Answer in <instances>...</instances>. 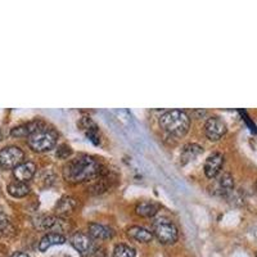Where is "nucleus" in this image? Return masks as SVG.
<instances>
[{
    "instance_id": "nucleus-1",
    "label": "nucleus",
    "mask_w": 257,
    "mask_h": 257,
    "mask_svg": "<svg viewBox=\"0 0 257 257\" xmlns=\"http://www.w3.org/2000/svg\"><path fill=\"white\" fill-rule=\"evenodd\" d=\"M104 169L98 160L90 156H79L68 162L63 169V176L68 183H84L98 179Z\"/></svg>"
},
{
    "instance_id": "nucleus-2",
    "label": "nucleus",
    "mask_w": 257,
    "mask_h": 257,
    "mask_svg": "<svg viewBox=\"0 0 257 257\" xmlns=\"http://www.w3.org/2000/svg\"><path fill=\"white\" fill-rule=\"evenodd\" d=\"M161 127L164 128L167 134L173 137H184L189 130L190 118L184 111L180 109H171L165 112L160 118Z\"/></svg>"
},
{
    "instance_id": "nucleus-3",
    "label": "nucleus",
    "mask_w": 257,
    "mask_h": 257,
    "mask_svg": "<svg viewBox=\"0 0 257 257\" xmlns=\"http://www.w3.org/2000/svg\"><path fill=\"white\" fill-rule=\"evenodd\" d=\"M57 139H58V137H57L56 133L44 126L43 128L34 133L31 137H29L27 143H29V147L34 152L44 153L49 152L56 147Z\"/></svg>"
},
{
    "instance_id": "nucleus-4",
    "label": "nucleus",
    "mask_w": 257,
    "mask_h": 257,
    "mask_svg": "<svg viewBox=\"0 0 257 257\" xmlns=\"http://www.w3.org/2000/svg\"><path fill=\"white\" fill-rule=\"evenodd\" d=\"M152 234L162 244H173L178 240L179 230L176 225L166 217H160L153 221Z\"/></svg>"
},
{
    "instance_id": "nucleus-5",
    "label": "nucleus",
    "mask_w": 257,
    "mask_h": 257,
    "mask_svg": "<svg viewBox=\"0 0 257 257\" xmlns=\"http://www.w3.org/2000/svg\"><path fill=\"white\" fill-rule=\"evenodd\" d=\"M25 153L18 147H7L0 151V169L15 170L24 162Z\"/></svg>"
},
{
    "instance_id": "nucleus-6",
    "label": "nucleus",
    "mask_w": 257,
    "mask_h": 257,
    "mask_svg": "<svg viewBox=\"0 0 257 257\" xmlns=\"http://www.w3.org/2000/svg\"><path fill=\"white\" fill-rule=\"evenodd\" d=\"M70 242L73 248L84 257L90 256L95 252V244L93 242V238L84 231H76L75 234H72Z\"/></svg>"
},
{
    "instance_id": "nucleus-7",
    "label": "nucleus",
    "mask_w": 257,
    "mask_h": 257,
    "mask_svg": "<svg viewBox=\"0 0 257 257\" xmlns=\"http://www.w3.org/2000/svg\"><path fill=\"white\" fill-rule=\"evenodd\" d=\"M226 130H228L226 123H225L224 120L220 118V117L212 116L206 121L205 133L206 137H207L211 142L220 141V139L226 134Z\"/></svg>"
},
{
    "instance_id": "nucleus-8",
    "label": "nucleus",
    "mask_w": 257,
    "mask_h": 257,
    "mask_svg": "<svg viewBox=\"0 0 257 257\" xmlns=\"http://www.w3.org/2000/svg\"><path fill=\"white\" fill-rule=\"evenodd\" d=\"M35 228L43 231H54L58 233V230L64 229V220L58 216H39L34 221Z\"/></svg>"
},
{
    "instance_id": "nucleus-9",
    "label": "nucleus",
    "mask_w": 257,
    "mask_h": 257,
    "mask_svg": "<svg viewBox=\"0 0 257 257\" xmlns=\"http://www.w3.org/2000/svg\"><path fill=\"white\" fill-rule=\"evenodd\" d=\"M234 189V179L229 173H224L215 180L212 185L213 194L220 197L229 196Z\"/></svg>"
},
{
    "instance_id": "nucleus-10",
    "label": "nucleus",
    "mask_w": 257,
    "mask_h": 257,
    "mask_svg": "<svg viewBox=\"0 0 257 257\" xmlns=\"http://www.w3.org/2000/svg\"><path fill=\"white\" fill-rule=\"evenodd\" d=\"M224 166V156L221 153H212L205 162V174L208 179H215Z\"/></svg>"
},
{
    "instance_id": "nucleus-11",
    "label": "nucleus",
    "mask_w": 257,
    "mask_h": 257,
    "mask_svg": "<svg viewBox=\"0 0 257 257\" xmlns=\"http://www.w3.org/2000/svg\"><path fill=\"white\" fill-rule=\"evenodd\" d=\"M36 173V166L34 162H22V164L18 165L15 170H13V175H15L16 180L22 181V183H27L29 180H31L34 178Z\"/></svg>"
},
{
    "instance_id": "nucleus-12",
    "label": "nucleus",
    "mask_w": 257,
    "mask_h": 257,
    "mask_svg": "<svg viewBox=\"0 0 257 257\" xmlns=\"http://www.w3.org/2000/svg\"><path fill=\"white\" fill-rule=\"evenodd\" d=\"M43 127H44V123L41 122V121H31V122L24 123V125H20L17 127L12 128L11 135L15 138H29L34 133H36Z\"/></svg>"
},
{
    "instance_id": "nucleus-13",
    "label": "nucleus",
    "mask_w": 257,
    "mask_h": 257,
    "mask_svg": "<svg viewBox=\"0 0 257 257\" xmlns=\"http://www.w3.org/2000/svg\"><path fill=\"white\" fill-rule=\"evenodd\" d=\"M79 127L81 128L85 135L93 142L94 144H99V128L96 126V123L91 120L90 117H82L79 122Z\"/></svg>"
},
{
    "instance_id": "nucleus-14",
    "label": "nucleus",
    "mask_w": 257,
    "mask_h": 257,
    "mask_svg": "<svg viewBox=\"0 0 257 257\" xmlns=\"http://www.w3.org/2000/svg\"><path fill=\"white\" fill-rule=\"evenodd\" d=\"M89 235L91 238H94V239H109V238L113 237V230L103 224L91 222V224H89Z\"/></svg>"
},
{
    "instance_id": "nucleus-15",
    "label": "nucleus",
    "mask_w": 257,
    "mask_h": 257,
    "mask_svg": "<svg viewBox=\"0 0 257 257\" xmlns=\"http://www.w3.org/2000/svg\"><path fill=\"white\" fill-rule=\"evenodd\" d=\"M76 205V199L72 198V197H62L56 205V212L58 213L59 217L68 216V215H71L75 211Z\"/></svg>"
},
{
    "instance_id": "nucleus-16",
    "label": "nucleus",
    "mask_w": 257,
    "mask_h": 257,
    "mask_svg": "<svg viewBox=\"0 0 257 257\" xmlns=\"http://www.w3.org/2000/svg\"><path fill=\"white\" fill-rule=\"evenodd\" d=\"M66 242V238L61 233H48L45 237L41 238L39 243V249L41 252H45L54 245H61Z\"/></svg>"
},
{
    "instance_id": "nucleus-17",
    "label": "nucleus",
    "mask_w": 257,
    "mask_h": 257,
    "mask_svg": "<svg viewBox=\"0 0 257 257\" xmlns=\"http://www.w3.org/2000/svg\"><path fill=\"white\" fill-rule=\"evenodd\" d=\"M203 152L202 147H199L198 144H187V146L183 148L180 155V164L183 166L188 165L189 162H192L193 160H196L201 153Z\"/></svg>"
},
{
    "instance_id": "nucleus-18",
    "label": "nucleus",
    "mask_w": 257,
    "mask_h": 257,
    "mask_svg": "<svg viewBox=\"0 0 257 257\" xmlns=\"http://www.w3.org/2000/svg\"><path fill=\"white\" fill-rule=\"evenodd\" d=\"M127 235L132 239L141 243H149L152 242L153 239L152 231H149L148 229L143 228V226H132V228H128Z\"/></svg>"
},
{
    "instance_id": "nucleus-19",
    "label": "nucleus",
    "mask_w": 257,
    "mask_h": 257,
    "mask_svg": "<svg viewBox=\"0 0 257 257\" xmlns=\"http://www.w3.org/2000/svg\"><path fill=\"white\" fill-rule=\"evenodd\" d=\"M160 210V205L155 203V202H151V201H143L141 203H138L137 208V213L139 216H143V217H152L155 216L156 213L158 212Z\"/></svg>"
},
{
    "instance_id": "nucleus-20",
    "label": "nucleus",
    "mask_w": 257,
    "mask_h": 257,
    "mask_svg": "<svg viewBox=\"0 0 257 257\" xmlns=\"http://www.w3.org/2000/svg\"><path fill=\"white\" fill-rule=\"evenodd\" d=\"M8 193L15 198H24L30 193V187L27 185V183L15 180L12 183H9Z\"/></svg>"
},
{
    "instance_id": "nucleus-21",
    "label": "nucleus",
    "mask_w": 257,
    "mask_h": 257,
    "mask_svg": "<svg viewBox=\"0 0 257 257\" xmlns=\"http://www.w3.org/2000/svg\"><path fill=\"white\" fill-rule=\"evenodd\" d=\"M137 251L135 248L127 244H117L113 249V257H135Z\"/></svg>"
},
{
    "instance_id": "nucleus-22",
    "label": "nucleus",
    "mask_w": 257,
    "mask_h": 257,
    "mask_svg": "<svg viewBox=\"0 0 257 257\" xmlns=\"http://www.w3.org/2000/svg\"><path fill=\"white\" fill-rule=\"evenodd\" d=\"M13 231V226L9 221L8 216L3 212V210H0V237H6L8 234Z\"/></svg>"
},
{
    "instance_id": "nucleus-23",
    "label": "nucleus",
    "mask_w": 257,
    "mask_h": 257,
    "mask_svg": "<svg viewBox=\"0 0 257 257\" xmlns=\"http://www.w3.org/2000/svg\"><path fill=\"white\" fill-rule=\"evenodd\" d=\"M71 155H72V151H71L70 147L66 146V144H62V146H59L58 149H57V157L62 158V160L68 158Z\"/></svg>"
},
{
    "instance_id": "nucleus-24",
    "label": "nucleus",
    "mask_w": 257,
    "mask_h": 257,
    "mask_svg": "<svg viewBox=\"0 0 257 257\" xmlns=\"http://www.w3.org/2000/svg\"><path fill=\"white\" fill-rule=\"evenodd\" d=\"M93 257H108V256H107V253H105L103 249H96V251L93 253Z\"/></svg>"
},
{
    "instance_id": "nucleus-25",
    "label": "nucleus",
    "mask_w": 257,
    "mask_h": 257,
    "mask_svg": "<svg viewBox=\"0 0 257 257\" xmlns=\"http://www.w3.org/2000/svg\"><path fill=\"white\" fill-rule=\"evenodd\" d=\"M12 257H30V256H29V254L24 253V252H16V253L13 254Z\"/></svg>"
},
{
    "instance_id": "nucleus-26",
    "label": "nucleus",
    "mask_w": 257,
    "mask_h": 257,
    "mask_svg": "<svg viewBox=\"0 0 257 257\" xmlns=\"http://www.w3.org/2000/svg\"><path fill=\"white\" fill-rule=\"evenodd\" d=\"M58 257H70V256H67V254H61V256H58Z\"/></svg>"
},
{
    "instance_id": "nucleus-27",
    "label": "nucleus",
    "mask_w": 257,
    "mask_h": 257,
    "mask_svg": "<svg viewBox=\"0 0 257 257\" xmlns=\"http://www.w3.org/2000/svg\"><path fill=\"white\" fill-rule=\"evenodd\" d=\"M256 189H257V183H256Z\"/></svg>"
}]
</instances>
